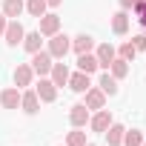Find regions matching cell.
<instances>
[{
    "label": "cell",
    "instance_id": "obj_1",
    "mask_svg": "<svg viewBox=\"0 0 146 146\" xmlns=\"http://www.w3.org/2000/svg\"><path fill=\"white\" fill-rule=\"evenodd\" d=\"M69 49H72V37H66V35H60V32L49 37V49H46V52H49L54 60L66 57V52H69Z\"/></svg>",
    "mask_w": 146,
    "mask_h": 146
},
{
    "label": "cell",
    "instance_id": "obj_2",
    "mask_svg": "<svg viewBox=\"0 0 146 146\" xmlns=\"http://www.w3.org/2000/svg\"><path fill=\"white\" fill-rule=\"evenodd\" d=\"M52 63H54V57H52L49 52H43V49L32 54V72H35V75H40V78H49Z\"/></svg>",
    "mask_w": 146,
    "mask_h": 146
},
{
    "label": "cell",
    "instance_id": "obj_3",
    "mask_svg": "<svg viewBox=\"0 0 146 146\" xmlns=\"http://www.w3.org/2000/svg\"><path fill=\"white\" fill-rule=\"evenodd\" d=\"M3 37H6V46H17V43H23V37H26V29H23V23H17V20H9V23H6V32H3Z\"/></svg>",
    "mask_w": 146,
    "mask_h": 146
},
{
    "label": "cell",
    "instance_id": "obj_4",
    "mask_svg": "<svg viewBox=\"0 0 146 146\" xmlns=\"http://www.w3.org/2000/svg\"><path fill=\"white\" fill-rule=\"evenodd\" d=\"M89 109H86V103H75V106H72L69 109V123L72 126H75V129H83L86 123H89Z\"/></svg>",
    "mask_w": 146,
    "mask_h": 146
},
{
    "label": "cell",
    "instance_id": "obj_5",
    "mask_svg": "<svg viewBox=\"0 0 146 146\" xmlns=\"http://www.w3.org/2000/svg\"><path fill=\"white\" fill-rule=\"evenodd\" d=\"M72 92H78L83 95L89 86H92V75H86V72H75V75H69V83H66Z\"/></svg>",
    "mask_w": 146,
    "mask_h": 146
},
{
    "label": "cell",
    "instance_id": "obj_6",
    "mask_svg": "<svg viewBox=\"0 0 146 146\" xmlns=\"http://www.w3.org/2000/svg\"><path fill=\"white\" fill-rule=\"evenodd\" d=\"M37 98H40V103H52V100H57V86L49 80V78H40V83H37Z\"/></svg>",
    "mask_w": 146,
    "mask_h": 146
},
{
    "label": "cell",
    "instance_id": "obj_7",
    "mask_svg": "<svg viewBox=\"0 0 146 146\" xmlns=\"http://www.w3.org/2000/svg\"><path fill=\"white\" fill-rule=\"evenodd\" d=\"M20 109H23L26 115H37V112H40V98H37L35 89L20 92Z\"/></svg>",
    "mask_w": 146,
    "mask_h": 146
},
{
    "label": "cell",
    "instance_id": "obj_8",
    "mask_svg": "<svg viewBox=\"0 0 146 146\" xmlns=\"http://www.w3.org/2000/svg\"><path fill=\"white\" fill-rule=\"evenodd\" d=\"M112 123H115V120H112L109 109H98V112L89 117V126H92V132H106Z\"/></svg>",
    "mask_w": 146,
    "mask_h": 146
},
{
    "label": "cell",
    "instance_id": "obj_9",
    "mask_svg": "<svg viewBox=\"0 0 146 146\" xmlns=\"http://www.w3.org/2000/svg\"><path fill=\"white\" fill-rule=\"evenodd\" d=\"M95 57H98V66L109 72V63L117 57V52H115V46H112V43H100V46H98V52H95Z\"/></svg>",
    "mask_w": 146,
    "mask_h": 146
},
{
    "label": "cell",
    "instance_id": "obj_10",
    "mask_svg": "<svg viewBox=\"0 0 146 146\" xmlns=\"http://www.w3.org/2000/svg\"><path fill=\"white\" fill-rule=\"evenodd\" d=\"M83 95H86V109H89V112H92V109L98 112V109H103V106H106V95H103L98 86H89Z\"/></svg>",
    "mask_w": 146,
    "mask_h": 146
},
{
    "label": "cell",
    "instance_id": "obj_11",
    "mask_svg": "<svg viewBox=\"0 0 146 146\" xmlns=\"http://www.w3.org/2000/svg\"><path fill=\"white\" fill-rule=\"evenodd\" d=\"M69 75H72V72H69V66L66 63H52V72H49V80L60 89V86H66L69 83Z\"/></svg>",
    "mask_w": 146,
    "mask_h": 146
},
{
    "label": "cell",
    "instance_id": "obj_12",
    "mask_svg": "<svg viewBox=\"0 0 146 146\" xmlns=\"http://www.w3.org/2000/svg\"><path fill=\"white\" fill-rule=\"evenodd\" d=\"M32 80H35L32 66L29 63H17V69H15V86L23 89V86H32Z\"/></svg>",
    "mask_w": 146,
    "mask_h": 146
},
{
    "label": "cell",
    "instance_id": "obj_13",
    "mask_svg": "<svg viewBox=\"0 0 146 146\" xmlns=\"http://www.w3.org/2000/svg\"><path fill=\"white\" fill-rule=\"evenodd\" d=\"M43 37H52V35H57L60 32V17L57 15H43L40 17V29H37Z\"/></svg>",
    "mask_w": 146,
    "mask_h": 146
},
{
    "label": "cell",
    "instance_id": "obj_14",
    "mask_svg": "<svg viewBox=\"0 0 146 146\" xmlns=\"http://www.w3.org/2000/svg\"><path fill=\"white\" fill-rule=\"evenodd\" d=\"M0 106H3V109H17L20 106V89L17 86L3 89V92H0Z\"/></svg>",
    "mask_w": 146,
    "mask_h": 146
},
{
    "label": "cell",
    "instance_id": "obj_15",
    "mask_svg": "<svg viewBox=\"0 0 146 146\" xmlns=\"http://www.w3.org/2000/svg\"><path fill=\"white\" fill-rule=\"evenodd\" d=\"M100 66H98V57L92 54V52H83V54H78V72H86V75H92V72H98Z\"/></svg>",
    "mask_w": 146,
    "mask_h": 146
},
{
    "label": "cell",
    "instance_id": "obj_16",
    "mask_svg": "<svg viewBox=\"0 0 146 146\" xmlns=\"http://www.w3.org/2000/svg\"><path fill=\"white\" fill-rule=\"evenodd\" d=\"M23 12H26V3H23V0H3V15H6L9 20H17Z\"/></svg>",
    "mask_w": 146,
    "mask_h": 146
},
{
    "label": "cell",
    "instance_id": "obj_17",
    "mask_svg": "<svg viewBox=\"0 0 146 146\" xmlns=\"http://www.w3.org/2000/svg\"><path fill=\"white\" fill-rule=\"evenodd\" d=\"M112 32H115V35H126V32H129V12L120 9V12L112 15Z\"/></svg>",
    "mask_w": 146,
    "mask_h": 146
},
{
    "label": "cell",
    "instance_id": "obj_18",
    "mask_svg": "<svg viewBox=\"0 0 146 146\" xmlns=\"http://www.w3.org/2000/svg\"><path fill=\"white\" fill-rule=\"evenodd\" d=\"M72 49H75L78 54L92 52V49H95V37H92V35H78V37H72Z\"/></svg>",
    "mask_w": 146,
    "mask_h": 146
},
{
    "label": "cell",
    "instance_id": "obj_19",
    "mask_svg": "<svg viewBox=\"0 0 146 146\" xmlns=\"http://www.w3.org/2000/svg\"><path fill=\"white\" fill-rule=\"evenodd\" d=\"M123 132H126V129H123L120 123H112V126L103 132V135H106V143H109V146H123Z\"/></svg>",
    "mask_w": 146,
    "mask_h": 146
},
{
    "label": "cell",
    "instance_id": "obj_20",
    "mask_svg": "<svg viewBox=\"0 0 146 146\" xmlns=\"http://www.w3.org/2000/svg\"><path fill=\"white\" fill-rule=\"evenodd\" d=\"M109 75H112L115 80H123V78L129 75V63H126L123 57H115V60L109 63Z\"/></svg>",
    "mask_w": 146,
    "mask_h": 146
},
{
    "label": "cell",
    "instance_id": "obj_21",
    "mask_svg": "<svg viewBox=\"0 0 146 146\" xmlns=\"http://www.w3.org/2000/svg\"><path fill=\"white\" fill-rule=\"evenodd\" d=\"M98 89H100L103 95H109V98H112V95H117V80L109 75V72H103L100 80H98Z\"/></svg>",
    "mask_w": 146,
    "mask_h": 146
},
{
    "label": "cell",
    "instance_id": "obj_22",
    "mask_svg": "<svg viewBox=\"0 0 146 146\" xmlns=\"http://www.w3.org/2000/svg\"><path fill=\"white\" fill-rule=\"evenodd\" d=\"M40 43H43V35H40V32H26V37H23V49H26L29 54L40 52Z\"/></svg>",
    "mask_w": 146,
    "mask_h": 146
},
{
    "label": "cell",
    "instance_id": "obj_23",
    "mask_svg": "<svg viewBox=\"0 0 146 146\" xmlns=\"http://www.w3.org/2000/svg\"><path fill=\"white\" fill-rule=\"evenodd\" d=\"M26 12L40 20V17L46 15V0H26Z\"/></svg>",
    "mask_w": 146,
    "mask_h": 146
},
{
    "label": "cell",
    "instance_id": "obj_24",
    "mask_svg": "<svg viewBox=\"0 0 146 146\" xmlns=\"http://www.w3.org/2000/svg\"><path fill=\"white\" fill-rule=\"evenodd\" d=\"M123 146H143V135L137 129H126L123 132Z\"/></svg>",
    "mask_w": 146,
    "mask_h": 146
},
{
    "label": "cell",
    "instance_id": "obj_25",
    "mask_svg": "<svg viewBox=\"0 0 146 146\" xmlns=\"http://www.w3.org/2000/svg\"><path fill=\"white\" fill-rule=\"evenodd\" d=\"M66 146H86V132L72 129V132L66 135Z\"/></svg>",
    "mask_w": 146,
    "mask_h": 146
},
{
    "label": "cell",
    "instance_id": "obj_26",
    "mask_svg": "<svg viewBox=\"0 0 146 146\" xmlns=\"http://www.w3.org/2000/svg\"><path fill=\"white\" fill-rule=\"evenodd\" d=\"M135 54H137V49H135V46H132V40H129V43H123V46H120V57H123V60H126V63H132V60H135Z\"/></svg>",
    "mask_w": 146,
    "mask_h": 146
},
{
    "label": "cell",
    "instance_id": "obj_27",
    "mask_svg": "<svg viewBox=\"0 0 146 146\" xmlns=\"http://www.w3.org/2000/svg\"><path fill=\"white\" fill-rule=\"evenodd\" d=\"M132 46H135L137 52H146V35H135V37H132Z\"/></svg>",
    "mask_w": 146,
    "mask_h": 146
},
{
    "label": "cell",
    "instance_id": "obj_28",
    "mask_svg": "<svg viewBox=\"0 0 146 146\" xmlns=\"http://www.w3.org/2000/svg\"><path fill=\"white\" fill-rule=\"evenodd\" d=\"M117 3H120L123 12H129V9H135V3H140V0H117Z\"/></svg>",
    "mask_w": 146,
    "mask_h": 146
},
{
    "label": "cell",
    "instance_id": "obj_29",
    "mask_svg": "<svg viewBox=\"0 0 146 146\" xmlns=\"http://www.w3.org/2000/svg\"><path fill=\"white\" fill-rule=\"evenodd\" d=\"M6 23H9V17H6L3 12H0V35H3V32H6Z\"/></svg>",
    "mask_w": 146,
    "mask_h": 146
},
{
    "label": "cell",
    "instance_id": "obj_30",
    "mask_svg": "<svg viewBox=\"0 0 146 146\" xmlns=\"http://www.w3.org/2000/svg\"><path fill=\"white\" fill-rule=\"evenodd\" d=\"M63 0H46V6H60Z\"/></svg>",
    "mask_w": 146,
    "mask_h": 146
},
{
    "label": "cell",
    "instance_id": "obj_31",
    "mask_svg": "<svg viewBox=\"0 0 146 146\" xmlns=\"http://www.w3.org/2000/svg\"><path fill=\"white\" fill-rule=\"evenodd\" d=\"M86 146H95V143H86Z\"/></svg>",
    "mask_w": 146,
    "mask_h": 146
},
{
    "label": "cell",
    "instance_id": "obj_32",
    "mask_svg": "<svg viewBox=\"0 0 146 146\" xmlns=\"http://www.w3.org/2000/svg\"><path fill=\"white\" fill-rule=\"evenodd\" d=\"M143 146H146V140H143Z\"/></svg>",
    "mask_w": 146,
    "mask_h": 146
},
{
    "label": "cell",
    "instance_id": "obj_33",
    "mask_svg": "<svg viewBox=\"0 0 146 146\" xmlns=\"http://www.w3.org/2000/svg\"><path fill=\"white\" fill-rule=\"evenodd\" d=\"M63 146H66V143H63Z\"/></svg>",
    "mask_w": 146,
    "mask_h": 146
}]
</instances>
